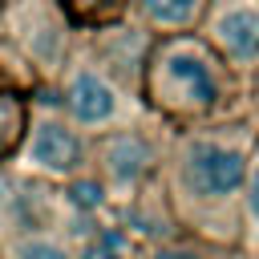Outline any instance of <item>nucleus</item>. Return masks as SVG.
Masks as SVG:
<instances>
[{
	"label": "nucleus",
	"instance_id": "1",
	"mask_svg": "<svg viewBox=\"0 0 259 259\" xmlns=\"http://www.w3.org/2000/svg\"><path fill=\"white\" fill-rule=\"evenodd\" d=\"M186 182L194 194H206V198L235 194L243 186V154L219 142H198L186 154Z\"/></svg>",
	"mask_w": 259,
	"mask_h": 259
},
{
	"label": "nucleus",
	"instance_id": "2",
	"mask_svg": "<svg viewBox=\"0 0 259 259\" xmlns=\"http://www.w3.org/2000/svg\"><path fill=\"white\" fill-rule=\"evenodd\" d=\"M162 69H166V85H170L186 105L210 109V105L219 101V81H214L210 61H206L202 53H194V49H170L166 61H162Z\"/></svg>",
	"mask_w": 259,
	"mask_h": 259
},
{
	"label": "nucleus",
	"instance_id": "3",
	"mask_svg": "<svg viewBox=\"0 0 259 259\" xmlns=\"http://www.w3.org/2000/svg\"><path fill=\"white\" fill-rule=\"evenodd\" d=\"M28 154H32V162H36L40 170L69 174V170L81 162V142H77V134H73L69 125H61V121H45V125H36Z\"/></svg>",
	"mask_w": 259,
	"mask_h": 259
},
{
	"label": "nucleus",
	"instance_id": "4",
	"mask_svg": "<svg viewBox=\"0 0 259 259\" xmlns=\"http://www.w3.org/2000/svg\"><path fill=\"white\" fill-rule=\"evenodd\" d=\"M65 105H69L73 121L97 125V121H105V117L117 109V97H113V89H109L97 73L85 69V73L73 77V85H69V93H65Z\"/></svg>",
	"mask_w": 259,
	"mask_h": 259
},
{
	"label": "nucleus",
	"instance_id": "5",
	"mask_svg": "<svg viewBox=\"0 0 259 259\" xmlns=\"http://www.w3.org/2000/svg\"><path fill=\"white\" fill-rule=\"evenodd\" d=\"M214 36H219V45H223L235 61H251V57H259V12H251V8H235V12H227V16L219 20Z\"/></svg>",
	"mask_w": 259,
	"mask_h": 259
},
{
	"label": "nucleus",
	"instance_id": "6",
	"mask_svg": "<svg viewBox=\"0 0 259 259\" xmlns=\"http://www.w3.org/2000/svg\"><path fill=\"white\" fill-rule=\"evenodd\" d=\"M101 166H105V174H109L113 182H134V178L150 166V146H146L142 138L121 134V138L105 142V150H101Z\"/></svg>",
	"mask_w": 259,
	"mask_h": 259
},
{
	"label": "nucleus",
	"instance_id": "7",
	"mask_svg": "<svg viewBox=\"0 0 259 259\" xmlns=\"http://www.w3.org/2000/svg\"><path fill=\"white\" fill-rule=\"evenodd\" d=\"M20 125H24V105L12 93H0V158L20 142Z\"/></svg>",
	"mask_w": 259,
	"mask_h": 259
},
{
	"label": "nucleus",
	"instance_id": "8",
	"mask_svg": "<svg viewBox=\"0 0 259 259\" xmlns=\"http://www.w3.org/2000/svg\"><path fill=\"white\" fill-rule=\"evenodd\" d=\"M142 8H146V16H150V20L178 28V24H186V20L194 16L198 0H142Z\"/></svg>",
	"mask_w": 259,
	"mask_h": 259
},
{
	"label": "nucleus",
	"instance_id": "9",
	"mask_svg": "<svg viewBox=\"0 0 259 259\" xmlns=\"http://www.w3.org/2000/svg\"><path fill=\"white\" fill-rule=\"evenodd\" d=\"M16 259H69V255L53 239H20L16 243Z\"/></svg>",
	"mask_w": 259,
	"mask_h": 259
},
{
	"label": "nucleus",
	"instance_id": "10",
	"mask_svg": "<svg viewBox=\"0 0 259 259\" xmlns=\"http://www.w3.org/2000/svg\"><path fill=\"white\" fill-rule=\"evenodd\" d=\"M69 198H73L77 206L93 210V206H101V186H97V182H73V186H69Z\"/></svg>",
	"mask_w": 259,
	"mask_h": 259
},
{
	"label": "nucleus",
	"instance_id": "11",
	"mask_svg": "<svg viewBox=\"0 0 259 259\" xmlns=\"http://www.w3.org/2000/svg\"><path fill=\"white\" fill-rule=\"evenodd\" d=\"M65 4H69L77 16H97V12H101L109 0H65Z\"/></svg>",
	"mask_w": 259,
	"mask_h": 259
},
{
	"label": "nucleus",
	"instance_id": "12",
	"mask_svg": "<svg viewBox=\"0 0 259 259\" xmlns=\"http://www.w3.org/2000/svg\"><path fill=\"white\" fill-rule=\"evenodd\" d=\"M81 259H117V247H109V243H89V247L81 251Z\"/></svg>",
	"mask_w": 259,
	"mask_h": 259
},
{
	"label": "nucleus",
	"instance_id": "13",
	"mask_svg": "<svg viewBox=\"0 0 259 259\" xmlns=\"http://www.w3.org/2000/svg\"><path fill=\"white\" fill-rule=\"evenodd\" d=\"M154 259H202V255L190 251V247H166V251H158Z\"/></svg>",
	"mask_w": 259,
	"mask_h": 259
},
{
	"label": "nucleus",
	"instance_id": "14",
	"mask_svg": "<svg viewBox=\"0 0 259 259\" xmlns=\"http://www.w3.org/2000/svg\"><path fill=\"white\" fill-rule=\"evenodd\" d=\"M247 206H251V214L259 219V170H255V178H251V186H247Z\"/></svg>",
	"mask_w": 259,
	"mask_h": 259
},
{
	"label": "nucleus",
	"instance_id": "15",
	"mask_svg": "<svg viewBox=\"0 0 259 259\" xmlns=\"http://www.w3.org/2000/svg\"><path fill=\"white\" fill-rule=\"evenodd\" d=\"M0 16H4V0H0Z\"/></svg>",
	"mask_w": 259,
	"mask_h": 259
}]
</instances>
